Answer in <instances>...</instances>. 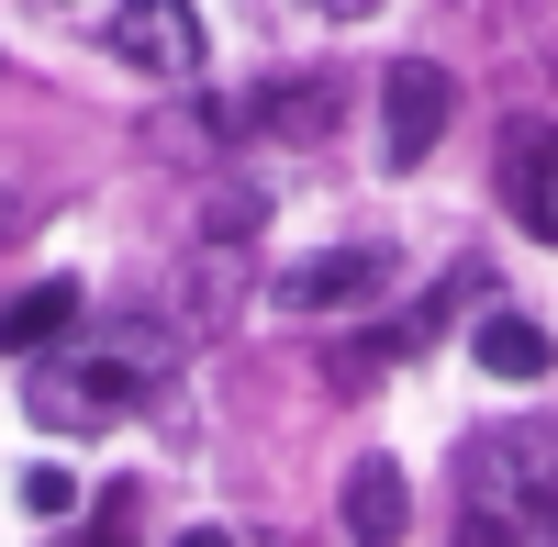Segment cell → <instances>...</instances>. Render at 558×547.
Wrapping results in <instances>:
<instances>
[{"label":"cell","mask_w":558,"mask_h":547,"mask_svg":"<svg viewBox=\"0 0 558 547\" xmlns=\"http://www.w3.org/2000/svg\"><path fill=\"white\" fill-rule=\"evenodd\" d=\"M502 202H514L525 235L558 246V123H514V146H502Z\"/></svg>","instance_id":"cell-6"},{"label":"cell","mask_w":558,"mask_h":547,"mask_svg":"<svg viewBox=\"0 0 558 547\" xmlns=\"http://www.w3.org/2000/svg\"><path fill=\"white\" fill-rule=\"evenodd\" d=\"M324 112H347L336 78H291V89H257V101H223L235 134H324Z\"/></svg>","instance_id":"cell-7"},{"label":"cell","mask_w":558,"mask_h":547,"mask_svg":"<svg viewBox=\"0 0 558 547\" xmlns=\"http://www.w3.org/2000/svg\"><path fill=\"white\" fill-rule=\"evenodd\" d=\"M302 12H324V23H357V12H380V0H302Z\"/></svg>","instance_id":"cell-13"},{"label":"cell","mask_w":558,"mask_h":547,"mask_svg":"<svg viewBox=\"0 0 558 547\" xmlns=\"http://www.w3.org/2000/svg\"><path fill=\"white\" fill-rule=\"evenodd\" d=\"M78 547H134V491H112V503H101V525H89Z\"/></svg>","instance_id":"cell-12"},{"label":"cell","mask_w":558,"mask_h":547,"mask_svg":"<svg viewBox=\"0 0 558 547\" xmlns=\"http://www.w3.org/2000/svg\"><path fill=\"white\" fill-rule=\"evenodd\" d=\"M68 503H78V481H68L57 459H34V470H23V514H68Z\"/></svg>","instance_id":"cell-11"},{"label":"cell","mask_w":558,"mask_h":547,"mask_svg":"<svg viewBox=\"0 0 558 547\" xmlns=\"http://www.w3.org/2000/svg\"><path fill=\"white\" fill-rule=\"evenodd\" d=\"M391 291V246H324L279 268V302L291 313H347V302H380Z\"/></svg>","instance_id":"cell-5"},{"label":"cell","mask_w":558,"mask_h":547,"mask_svg":"<svg viewBox=\"0 0 558 547\" xmlns=\"http://www.w3.org/2000/svg\"><path fill=\"white\" fill-rule=\"evenodd\" d=\"M470 357L492 380H547L558 369V347H547V325H525V313H492V325L470 336Z\"/></svg>","instance_id":"cell-9"},{"label":"cell","mask_w":558,"mask_h":547,"mask_svg":"<svg viewBox=\"0 0 558 547\" xmlns=\"http://www.w3.org/2000/svg\"><path fill=\"white\" fill-rule=\"evenodd\" d=\"M447 123H458V78H447L436 57H402V68L380 78V157H391V168H425Z\"/></svg>","instance_id":"cell-4"},{"label":"cell","mask_w":558,"mask_h":547,"mask_svg":"<svg viewBox=\"0 0 558 547\" xmlns=\"http://www.w3.org/2000/svg\"><path fill=\"white\" fill-rule=\"evenodd\" d=\"M101 45H112L134 78H202V57H213V34H202L191 0H112Z\"/></svg>","instance_id":"cell-3"},{"label":"cell","mask_w":558,"mask_h":547,"mask_svg":"<svg viewBox=\"0 0 558 547\" xmlns=\"http://www.w3.org/2000/svg\"><path fill=\"white\" fill-rule=\"evenodd\" d=\"M12 223H23V202H12V179H0V235H12Z\"/></svg>","instance_id":"cell-15"},{"label":"cell","mask_w":558,"mask_h":547,"mask_svg":"<svg viewBox=\"0 0 558 547\" xmlns=\"http://www.w3.org/2000/svg\"><path fill=\"white\" fill-rule=\"evenodd\" d=\"M168 547H235V536H223V525H191V536H168Z\"/></svg>","instance_id":"cell-14"},{"label":"cell","mask_w":558,"mask_h":547,"mask_svg":"<svg viewBox=\"0 0 558 547\" xmlns=\"http://www.w3.org/2000/svg\"><path fill=\"white\" fill-rule=\"evenodd\" d=\"M402 514H413L402 470H391V459H357V470H347V536H357V547H402Z\"/></svg>","instance_id":"cell-8"},{"label":"cell","mask_w":558,"mask_h":547,"mask_svg":"<svg viewBox=\"0 0 558 547\" xmlns=\"http://www.w3.org/2000/svg\"><path fill=\"white\" fill-rule=\"evenodd\" d=\"M179 369V325H157V313H112V325H68L57 347L34 357V391L23 414L45 436H101V425H134L146 402L168 391Z\"/></svg>","instance_id":"cell-1"},{"label":"cell","mask_w":558,"mask_h":547,"mask_svg":"<svg viewBox=\"0 0 558 547\" xmlns=\"http://www.w3.org/2000/svg\"><path fill=\"white\" fill-rule=\"evenodd\" d=\"M78 325V280H34L23 302H0V347H57Z\"/></svg>","instance_id":"cell-10"},{"label":"cell","mask_w":558,"mask_h":547,"mask_svg":"<svg viewBox=\"0 0 558 547\" xmlns=\"http://www.w3.org/2000/svg\"><path fill=\"white\" fill-rule=\"evenodd\" d=\"M458 547H558V436L481 425L458 447Z\"/></svg>","instance_id":"cell-2"}]
</instances>
